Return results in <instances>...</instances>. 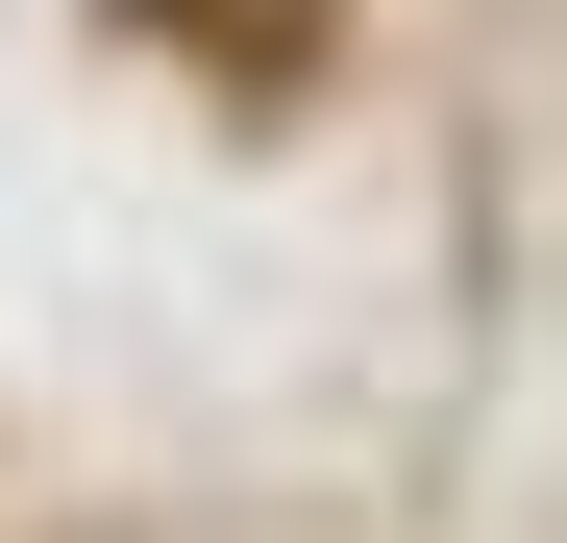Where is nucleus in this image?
I'll list each match as a JSON object with an SVG mask.
<instances>
[{"mask_svg":"<svg viewBox=\"0 0 567 543\" xmlns=\"http://www.w3.org/2000/svg\"><path fill=\"white\" fill-rule=\"evenodd\" d=\"M148 25L198 50V74H247V100H297V74H321V0H148Z\"/></svg>","mask_w":567,"mask_h":543,"instance_id":"nucleus-1","label":"nucleus"}]
</instances>
